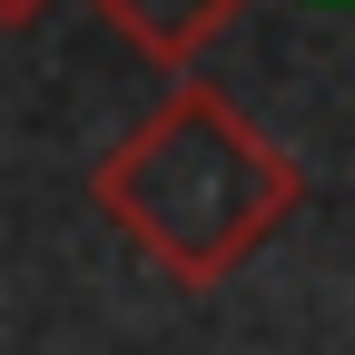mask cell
Listing matches in <instances>:
<instances>
[{"instance_id":"cell-1","label":"cell","mask_w":355,"mask_h":355,"mask_svg":"<svg viewBox=\"0 0 355 355\" xmlns=\"http://www.w3.org/2000/svg\"><path fill=\"white\" fill-rule=\"evenodd\" d=\"M89 198L148 266H168L178 286H217L296 217L306 168L247 109H227V89L178 69V89L89 168Z\"/></svg>"},{"instance_id":"cell-2","label":"cell","mask_w":355,"mask_h":355,"mask_svg":"<svg viewBox=\"0 0 355 355\" xmlns=\"http://www.w3.org/2000/svg\"><path fill=\"white\" fill-rule=\"evenodd\" d=\"M89 10H99V20L128 40V50H148L158 69H188L207 40L247 10V0H89Z\"/></svg>"},{"instance_id":"cell-3","label":"cell","mask_w":355,"mask_h":355,"mask_svg":"<svg viewBox=\"0 0 355 355\" xmlns=\"http://www.w3.org/2000/svg\"><path fill=\"white\" fill-rule=\"evenodd\" d=\"M40 10H50V0H0V30H30Z\"/></svg>"},{"instance_id":"cell-4","label":"cell","mask_w":355,"mask_h":355,"mask_svg":"<svg viewBox=\"0 0 355 355\" xmlns=\"http://www.w3.org/2000/svg\"><path fill=\"white\" fill-rule=\"evenodd\" d=\"M336 10H355V0H336Z\"/></svg>"}]
</instances>
